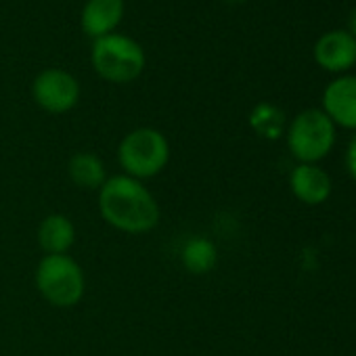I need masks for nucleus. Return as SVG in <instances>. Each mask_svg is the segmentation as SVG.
Listing matches in <instances>:
<instances>
[{
  "mask_svg": "<svg viewBox=\"0 0 356 356\" xmlns=\"http://www.w3.org/2000/svg\"><path fill=\"white\" fill-rule=\"evenodd\" d=\"M124 17V0H86L80 15V26L86 36L103 38L113 34Z\"/></svg>",
  "mask_w": 356,
  "mask_h": 356,
  "instance_id": "9d476101",
  "label": "nucleus"
},
{
  "mask_svg": "<svg viewBox=\"0 0 356 356\" xmlns=\"http://www.w3.org/2000/svg\"><path fill=\"white\" fill-rule=\"evenodd\" d=\"M252 126L258 134L266 136V138H277L283 132L285 126V118L281 113V109H277L275 105L262 103L252 111Z\"/></svg>",
  "mask_w": 356,
  "mask_h": 356,
  "instance_id": "4468645a",
  "label": "nucleus"
},
{
  "mask_svg": "<svg viewBox=\"0 0 356 356\" xmlns=\"http://www.w3.org/2000/svg\"><path fill=\"white\" fill-rule=\"evenodd\" d=\"M346 165H348V172L352 174V178L356 181V136L352 138L350 147H348V153H346Z\"/></svg>",
  "mask_w": 356,
  "mask_h": 356,
  "instance_id": "2eb2a0df",
  "label": "nucleus"
},
{
  "mask_svg": "<svg viewBox=\"0 0 356 356\" xmlns=\"http://www.w3.org/2000/svg\"><path fill=\"white\" fill-rule=\"evenodd\" d=\"M92 65L97 74L115 84L136 80L145 70L143 47L124 34H109L97 38L92 44Z\"/></svg>",
  "mask_w": 356,
  "mask_h": 356,
  "instance_id": "f03ea898",
  "label": "nucleus"
},
{
  "mask_svg": "<svg viewBox=\"0 0 356 356\" xmlns=\"http://www.w3.org/2000/svg\"><path fill=\"white\" fill-rule=\"evenodd\" d=\"M314 61L331 74H341L356 65V38L346 30L323 34L314 44Z\"/></svg>",
  "mask_w": 356,
  "mask_h": 356,
  "instance_id": "0eeeda50",
  "label": "nucleus"
},
{
  "mask_svg": "<svg viewBox=\"0 0 356 356\" xmlns=\"http://www.w3.org/2000/svg\"><path fill=\"white\" fill-rule=\"evenodd\" d=\"M229 3H241V0H229Z\"/></svg>",
  "mask_w": 356,
  "mask_h": 356,
  "instance_id": "f3484780",
  "label": "nucleus"
},
{
  "mask_svg": "<svg viewBox=\"0 0 356 356\" xmlns=\"http://www.w3.org/2000/svg\"><path fill=\"white\" fill-rule=\"evenodd\" d=\"M99 210L107 225L124 233H147L159 222L155 197L130 176L107 178L99 189Z\"/></svg>",
  "mask_w": 356,
  "mask_h": 356,
  "instance_id": "f257e3e1",
  "label": "nucleus"
},
{
  "mask_svg": "<svg viewBox=\"0 0 356 356\" xmlns=\"http://www.w3.org/2000/svg\"><path fill=\"white\" fill-rule=\"evenodd\" d=\"M293 195L308 206H318L331 195V178L316 163H300L289 176Z\"/></svg>",
  "mask_w": 356,
  "mask_h": 356,
  "instance_id": "1a4fd4ad",
  "label": "nucleus"
},
{
  "mask_svg": "<svg viewBox=\"0 0 356 356\" xmlns=\"http://www.w3.org/2000/svg\"><path fill=\"white\" fill-rule=\"evenodd\" d=\"M74 241L76 229L72 220L63 214H51L38 227V243L47 252V256L65 254L74 245Z\"/></svg>",
  "mask_w": 356,
  "mask_h": 356,
  "instance_id": "9b49d317",
  "label": "nucleus"
},
{
  "mask_svg": "<svg viewBox=\"0 0 356 356\" xmlns=\"http://www.w3.org/2000/svg\"><path fill=\"white\" fill-rule=\"evenodd\" d=\"M67 174L72 178V183L78 185L80 189H101L103 183L107 181L103 161L88 151H80L72 155L67 163Z\"/></svg>",
  "mask_w": 356,
  "mask_h": 356,
  "instance_id": "f8f14e48",
  "label": "nucleus"
},
{
  "mask_svg": "<svg viewBox=\"0 0 356 356\" xmlns=\"http://www.w3.org/2000/svg\"><path fill=\"white\" fill-rule=\"evenodd\" d=\"M36 287L40 296L57 306L72 308L84 296V273L80 264L67 254L44 256L36 268Z\"/></svg>",
  "mask_w": 356,
  "mask_h": 356,
  "instance_id": "7ed1b4c3",
  "label": "nucleus"
},
{
  "mask_svg": "<svg viewBox=\"0 0 356 356\" xmlns=\"http://www.w3.org/2000/svg\"><path fill=\"white\" fill-rule=\"evenodd\" d=\"M335 145V124L323 109H304L287 128V147L302 163H316Z\"/></svg>",
  "mask_w": 356,
  "mask_h": 356,
  "instance_id": "39448f33",
  "label": "nucleus"
},
{
  "mask_svg": "<svg viewBox=\"0 0 356 356\" xmlns=\"http://www.w3.org/2000/svg\"><path fill=\"white\" fill-rule=\"evenodd\" d=\"M34 101L49 113H65L80 99L78 80L65 70H44L32 84Z\"/></svg>",
  "mask_w": 356,
  "mask_h": 356,
  "instance_id": "423d86ee",
  "label": "nucleus"
},
{
  "mask_svg": "<svg viewBox=\"0 0 356 356\" xmlns=\"http://www.w3.org/2000/svg\"><path fill=\"white\" fill-rule=\"evenodd\" d=\"M118 161L130 178H151L170 161V145L159 130L136 128L128 132L118 147Z\"/></svg>",
  "mask_w": 356,
  "mask_h": 356,
  "instance_id": "20e7f679",
  "label": "nucleus"
},
{
  "mask_svg": "<svg viewBox=\"0 0 356 356\" xmlns=\"http://www.w3.org/2000/svg\"><path fill=\"white\" fill-rule=\"evenodd\" d=\"M348 34L356 38V7H354V9L350 11V15H348Z\"/></svg>",
  "mask_w": 356,
  "mask_h": 356,
  "instance_id": "dca6fc26",
  "label": "nucleus"
},
{
  "mask_svg": "<svg viewBox=\"0 0 356 356\" xmlns=\"http://www.w3.org/2000/svg\"><path fill=\"white\" fill-rule=\"evenodd\" d=\"M323 111L333 124L356 130V76H341L327 84Z\"/></svg>",
  "mask_w": 356,
  "mask_h": 356,
  "instance_id": "6e6552de",
  "label": "nucleus"
},
{
  "mask_svg": "<svg viewBox=\"0 0 356 356\" xmlns=\"http://www.w3.org/2000/svg\"><path fill=\"white\" fill-rule=\"evenodd\" d=\"M216 260H218L216 245L204 237H195V239L187 241V245L183 250V264L193 275L210 273L216 266Z\"/></svg>",
  "mask_w": 356,
  "mask_h": 356,
  "instance_id": "ddd939ff",
  "label": "nucleus"
}]
</instances>
